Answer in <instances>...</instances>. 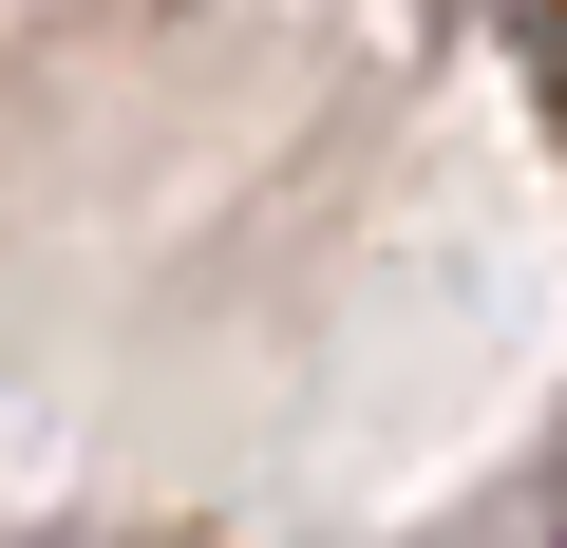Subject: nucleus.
Listing matches in <instances>:
<instances>
[]
</instances>
